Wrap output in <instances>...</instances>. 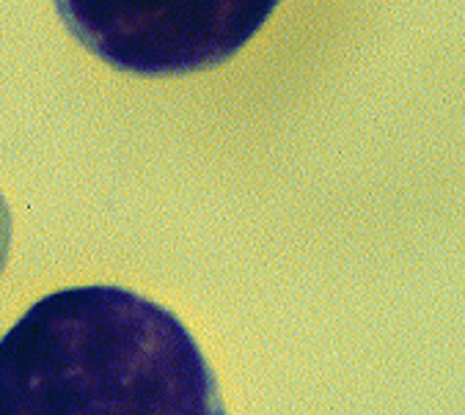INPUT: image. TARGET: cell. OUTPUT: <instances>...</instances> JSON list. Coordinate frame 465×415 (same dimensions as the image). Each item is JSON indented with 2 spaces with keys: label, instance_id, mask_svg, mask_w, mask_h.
I'll list each match as a JSON object with an SVG mask.
<instances>
[{
  "label": "cell",
  "instance_id": "3",
  "mask_svg": "<svg viewBox=\"0 0 465 415\" xmlns=\"http://www.w3.org/2000/svg\"><path fill=\"white\" fill-rule=\"evenodd\" d=\"M9 248H12V212H9V203H6L4 193H0V275L6 270Z\"/></svg>",
  "mask_w": 465,
  "mask_h": 415
},
{
  "label": "cell",
  "instance_id": "2",
  "mask_svg": "<svg viewBox=\"0 0 465 415\" xmlns=\"http://www.w3.org/2000/svg\"><path fill=\"white\" fill-rule=\"evenodd\" d=\"M282 0H53L66 31L108 66L179 77L232 61Z\"/></svg>",
  "mask_w": 465,
  "mask_h": 415
},
{
  "label": "cell",
  "instance_id": "1",
  "mask_svg": "<svg viewBox=\"0 0 465 415\" xmlns=\"http://www.w3.org/2000/svg\"><path fill=\"white\" fill-rule=\"evenodd\" d=\"M0 415H229L173 311L124 286L36 300L0 336Z\"/></svg>",
  "mask_w": 465,
  "mask_h": 415
}]
</instances>
